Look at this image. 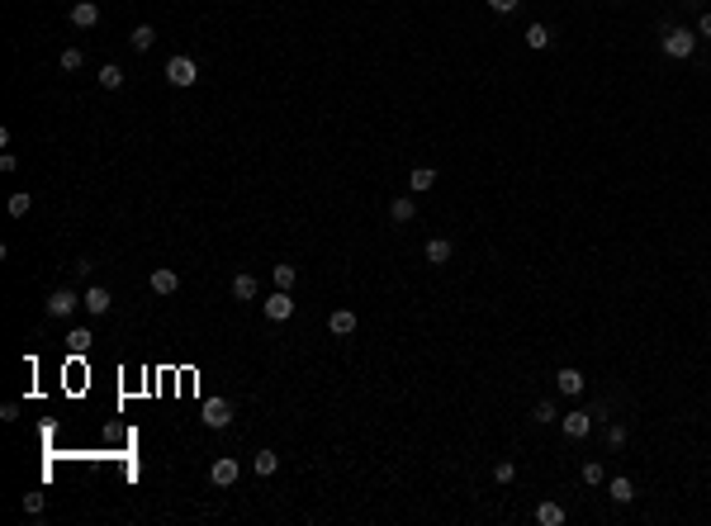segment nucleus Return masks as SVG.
Wrapping results in <instances>:
<instances>
[{"mask_svg": "<svg viewBox=\"0 0 711 526\" xmlns=\"http://www.w3.org/2000/svg\"><path fill=\"white\" fill-rule=\"evenodd\" d=\"M233 299L252 304V299H256V275H237V280H233Z\"/></svg>", "mask_w": 711, "mask_h": 526, "instance_id": "a211bd4d", "label": "nucleus"}, {"mask_svg": "<svg viewBox=\"0 0 711 526\" xmlns=\"http://www.w3.org/2000/svg\"><path fill=\"white\" fill-rule=\"evenodd\" d=\"M493 479H498V484H512V479H517V465H512V460H498V465H493Z\"/></svg>", "mask_w": 711, "mask_h": 526, "instance_id": "c85d7f7f", "label": "nucleus"}, {"mask_svg": "<svg viewBox=\"0 0 711 526\" xmlns=\"http://www.w3.org/2000/svg\"><path fill=\"white\" fill-rule=\"evenodd\" d=\"M24 512H28V517H38V512H43V493H24Z\"/></svg>", "mask_w": 711, "mask_h": 526, "instance_id": "7c9ffc66", "label": "nucleus"}, {"mask_svg": "<svg viewBox=\"0 0 711 526\" xmlns=\"http://www.w3.org/2000/svg\"><path fill=\"white\" fill-rule=\"evenodd\" d=\"M536 522L541 526H564V507H559V502H541V507H536Z\"/></svg>", "mask_w": 711, "mask_h": 526, "instance_id": "f3484780", "label": "nucleus"}, {"mask_svg": "<svg viewBox=\"0 0 711 526\" xmlns=\"http://www.w3.org/2000/svg\"><path fill=\"white\" fill-rule=\"evenodd\" d=\"M28 209H33V195H28V190H19V195H10V213H15V218H24Z\"/></svg>", "mask_w": 711, "mask_h": 526, "instance_id": "393cba45", "label": "nucleus"}, {"mask_svg": "<svg viewBox=\"0 0 711 526\" xmlns=\"http://www.w3.org/2000/svg\"><path fill=\"white\" fill-rule=\"evenodd\" d=\"M81 304H85V299H76V294H72V290H53V294H48V304H43V309H48V318H72V313H76V309H81Z\"/></svg>", "mask_w": 711, "mask_h": 526, "instance_id": "7ed1b4c3", "label": "nucleus"}, {"mask_svg": "<svg viewBox=\"0 0 711 526\" xmlns=\"http://www.w3.org/2000/svg\"><path fill=\"white\" fill-rule=\"evenodd\" d=\"M697 38H711V10H702V19H697Z\"/></svg>", "mask_w": 711, "mask_h": 526, "instance_id": "2f4dec72", "label": "nucleus"}, {"mask_svg": "<svg viewBox=\"0 0 711 526\" xmlns=\"http://www.w3.org/2000/svg\"><path fill=\"white\" fill-rule=\"evenodd\" d=\"M607 498H612V502H621V507H626V502H635V484H631V479H626V474H616V479L607 484Z\"/></svg>", "mask_w": 711, "mask_h": 526, "instance_id": "9d476101", "label": "nucleus"}, {"mask_svg": "<svg viewBox=\"0 0 711 526\" xmlns=\"http://www.w3.org/2000/svg\"><path fill=\"white\" fill-rule=\"evenodd\" d=\"M100 85H105V90H119V85H124V67H114V62L100 67Z\"/></svg>", "mask_w": 711, "mask_h": 526, "instance_id": "412c9836", "label": "nucleus"}, {"mask_svg": "<svg viewBox=\"0 0 711 526\" xmlns=\"http://www.w3.org/2000/svg\"><path fill=\"white\" fill-rule=\"evenodd\" d=\"M166 81H171L176 90H190V85L199 81V67H195V57L176 53V57H171V62H166Z\"/></svg>", "mask_w": 711, "mask_h": 526, "instance_id": "f257e3e1", "label": "nucleus"}, {"mask_svg": "<svg viewBox=\"0 0 711 526\" xmlns=\"http://www.w3.org/2000/svg\"><path fill=\"white\" fill-rule=\"evenodd\" d=\"M555 379H559V394H583V375H579L574 365H564L559 375H555Z\"/></svg>", "mask_w": 711, "mask_h": 526, "instance_id": "2eb2a0df", "label": "nucleus"}, {"mask_svg": "<svg viewBox=\"0 0 711 526\" xmlns=\"http://www.w3.org/2000/svg\"><path fill=\"white\" fill-rule=\"evenodd\" d=\"M67 342H72V351H90V342H95V337H90V332H85V327H76V332H72V337H67Z\"/></svg>", "mask_w": 711, "mask_h": 526, "instance_id": "c756f323", "label": "nucleus"}, {"mask_svg": "<svg viewBox=\"0 0 711 526\" xmlns=\"http://www.w3.org/2000/svg\"><path fill=\"white\" fill-rule=\"evenodd\" d=\"M129 43H133V53H147V48L157 43V28H152V24H138L129 33Z\"/></svg>", "mask_w": 711, "mask_h": 526, "instance_id": "4468645a", "label": "nucleus"}, {"mask_svg": "<svg viewBox=\"0 0 711 526\" xmlns=\"http://www.w3.org/2000/svg\"><path fill=\"white\" fill-rule=\"evenodd\" d=\"M531 422H541V427H546V422H559V408H555L550 398H541V403L531 408Z\"/></svg>", "mask_w": 711, "mask_h": 526, "instance_id": "6ab92c4d", "label": "nucleus"}, {"mask_svg": "<svg viewBox=\"0 0 711 526\" xmlns=\"http://www.w3.org/2000/svg\"><path fill=\"white\" fill-rule=\"evenodd\" d=\"M559 427H564V436H569V441H583V436L593 432V413H583V408H579V413H564V418H559Z\"/></svg>", "mask_w": 711, "mask_h": 526, "instance_id": "39448f33", "label": "nucleus"}, {"mask_svg": "<svg viewBox=\"0 0 711 526\" xmlns=\"http://www.w3.org/2000/svg\"><path fill=\"white\" fill-rule=\"evenodd\" d=\"M413 213H418L413 195H398L394 204H389V218H394V223H413Z\"/></svg>", "mask_w": 711, "mask_h": 526, "instance_id": "ddd939ff", "label": "nucleus"}, {"mask_svg": "<svg viewBox=\"0 0 711 526\" xmlns=\"http://www.w3.org/2000/svg\"><path fill=\"white\" fill-rule=\"evenodd\" d=\"M81 62H85V57H81V48H62V57H57V67H62V72H81Z\"/></svg>", "mask_w": 711, "mask_h": 526, "instance_id": "b1692460", "label": "nucleus"}, {"mask_svg": "<svg viewBox=\"0 0 711 526\" xmlns=\"http://www.w3.org/2000/svg\"><path fill=\"white\" fill-rule=\"evenodd\" d=\"M275 470H280V455L275 450H256V474L265 479V474H275Z\"/></svg>", "mask_w": 711, "mask_h": 526, "instance_id": "4be33fe9", "label": "nucleus"}, {"mask_svg": "<svg viewBox=\"0 0 711 526\" xmlns=\"http://www.w3.org/2000/svg\"><path fill=\"white\" fill-rule=\"evenodd\" d=\"M109 309H114V299H109V290H105V285H90V290H85V313L105 318Z\"/></svg>", "mask_w": 711, "mask_h": 526, "instance_id": "1a4fd4ad", "label": "nucleus"}, {"mask_svg": "<svg viewBox=\"0 0 711 526\" xmlns=\"http://www.w3.org/2000/svg\"><path fill=\"white\" fill-rule=\"evenodd\" d=\"M228 422H233V398H209V403H204V427L223 432Z\"/></svg>", "mask_w": 711, "mask_h": 526, "instance_id": "20e7f679", "label": "nucleus"}, {"mask_svg": "<svg viewBox=\"0 0 711 526\" xmlns=\"http://www.w3.org/2000/svg\"><path fill=\"white\" fill-rule=\"evenodd\" d=\"M270 280H275V290H294V265H275Z\"/></svg>", "mask_w": 711, "mask_h": 526, "instance_id": "a878e982", "label": "nucleus"}, {"mask_svg": "<svg viewBox=\"0 0 711 526\" xmlns=\"http://www.w3.org/2000/svg\"><path fill=\"white\" fill-rule=\"evenodd\" d=\"M408 185H413V190H432V185H436V171H432V166H418V171L408 176Z\"/></svg>", "mask_w": 711, "mask_h": 526, "instance_id": "5701e85b", "label": "nucleus"}, {"mask_svg": "<svg viewBox=\"0 0 711 526\" xmlns=\"http://www.w3.org/2000/svg\"><path fill=\"white\" fill-rule=\"evenodd\" d=\"M176 290H181V275H176L171 265L152 270V294H176Z\"/></svg>", "mask_w": 711, "mask_h": 526, "instance_id": "9b49d317", "label": "nucleus"}, {"mask_svg": "<svg viewBox=\"0 0 711 526\" xmlns=\"http://www.w3.org/2000/svg\"><path fill=\"white\" fill-rule=\"evenodd\" d=\"M659 48L673 57V62H683V57H692V48H697V33H692V28H664V43H659Z\"/></svg>", "mask_w": 711, "mask_h": 526, "instance_id": "f03ea898", "label": "nucleus"}, {"mask_svg": "<svg viewBox=\"0 0 711 526\" xmlns=\"http://www.w3.org/2000/svg\"><path fill=\"white\" fill-rule=\"evenodd\" d=\"M583 484H593V488H598V484H607V470L598 465V460H588V465H583Z\"/></svg>", "mask_w": 711, "mask_h": 526, "instance_id": "bb28decb", "label": "nucleus"}, {"mask_svg": "<svg viewBox=\"0 0 711 526\" xmlns=\"http://www.w3.org/2000/svg\"><path fill=\"white\" fill-rule=\"evenodd\" d=\"M489 5H493L498 15H507V10H517V0H489Z\"/></svg>", "mask_w": 711, "mask_h": 526, "instance_id": "473e14b6", "label": "nucleus"}, {"mask_svg": "<svg viewBox=\"0 0 711 526\" xmlns=\"http://www.w3.org/2000/svg\"><path fill=\"white\" fill-rule=\"evenodd\" d=\"M450 252H455V247H450L446 237H432V242H427V261H432V265H446Z\"/></svg>", "mask_w": 711, "mask_h": 526, "instance_id": "dca6fc26", "label": "nucleus"}, {"mask_svg": "<svg viewBox=\"0 0 711 526\" xmlns=\"http://www.w3.org/2000/svg\"><path fill=\"white\" fill-rule=\"evenodd\" d=\"M327 327H332V337H351V332H356V313H351V309H332Z\"/></svg>", "mask_w": 711, "mask_h": 526, "instance_id": "f8f14e48", "label": "nucleus"}, {"mask_svg": "<svg viewBox=\"0 0 711 526\" xmlns=\"http://www.w3.org/2000/svg\"><path fill=\"white\" fill-rule=\"evenodd\" d=\"M261 309H265V318H270V322H285V318L294 313V299H290V290H275V294H270V299L261 304Z\"/></svg>", "mask_w": 711, "mask_h": 526, "instance_id": "0eeeda50", "label": "nucleus"}, {"mask_svg": "<svg viewBox=\"0 0 711 526\" xmlns=\"http://www.w3.org/2000/svg\"><path fill=\"white\" fill-rule=\"evenodd\" d=\"M72 24H76V28H95V24H100V5H95V0H76V5H72Z\"/></svg>", "mask_w": 711, "mask_h": 526, "instance_id": "6e6552de", "label": "nucleus"}, {"mask_svg": "<svg viewBox=\"0 0 711 526\" xmlns=\"http://www.w3.org/2000/svg\"><path fill=\"white\" fill-rule=\"evenodd\" d=\"M607 446H612V450L626 446V427H621V422H612V427H607Z\"/></svg>", "mask_w": 711, "mask_h": 526, "instance_id": "cd10ccee", "label": "nucleus"}, {"mask_svg": "<svg viewBox=\"0 0 711 526\" xmlns=\"http://www.w3.org/2000/svg\"><path fill=\"white\" fill-rule=\"evenodd\" d=\"M527 48H536V53H541V48H550V28H546V24H531L527 28Z\"/></svg>", "mask_w": 711, "mask_h": 526, "instance_id": "aec40b11", "label": "nucleus"}, {"mask_svg": "<svg viewBox=\"0 0 711 526\" xmlns=\"http://www.w3.org/2000/svg\"><path fill=\"white\" fill-rule=\"evenodd\" d=\"M237 474H242V470H237V460H233V455H218V460L209 465V479L218 484V488H233V484H237Z\"/></svg>", "mask_w": 711, "mask_h": 526, "instance_id": "423d86ee", "label": "nucleus"}]
</instances>
